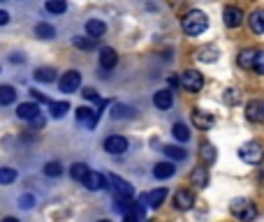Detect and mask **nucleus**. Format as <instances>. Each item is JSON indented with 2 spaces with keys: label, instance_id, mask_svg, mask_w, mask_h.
<instances>
[{
  "label": "nucleus",
  "instance_id": "28",
  "mask_svg": "<svg viewBox=\"0 0 264 222\" xmlns=\"http://www.w3.org/2000/svg\"><path fill=\"white\" fill-rule=\"evenodd\" d=\"M88 171H91V169H88V166L83 164V162H74V164L69 166V176H72L74 180H79V183H81V180L86 178Z\"/></svg>",
  "mask_w": 264,
  "mask_h": 222
},
{
  "label": "nucleus",
  "instance_id": "19",
  "mask_svg": "<svg viewBox=\"0 0 264 222\" xmlns=\"http://www.w3.org/2000/svg\"><path fill=\"white\" fill-rule=\"evenodd\" d=\"M250 28H253V32H257V35H264V9H255L253 14H250Z\"/></svg>",
  "mask_w": 264,
  "mask_h": 222
},
{
  "label": "nucleus",
  "instance_id": "13",
  "mask_svg": "<svg viewBox=\"0 0 264 222\" xmlns=\"http://www.w3.org/2000/svg\"><path fill=\"white\" fill-rule=\"evenodd\" d=\"M116 63H118V53H116L111 46H102L100 49V65L104 69H114Z\"/></svg>",
  "mask_w": 264,
  "mask_h": 222
},
{
  "label": "nucleus",
  "instance_id": "31",
  "mask_svg": "<svg viewBox=\"0 0 264 222\" xmlns=\"http://www.w3.org/2000/svg\"><path fill=\"white\" fill-rule=\"evenodd\" d=\"M49 111H51V116H54V118H63V116L69 111V104H67V102H51Z\"/></svg>",
  "mask_w": 264,
  "mask_h": 222
},
{
  "label": "nucleus",
  "instance_id": "9",
  "mask_svg": "<svg viewBox=\"0 0 264 222\" xmlns=\"http://www.w3.org/2000/svg\"><path fill=\"white\" fill-rule=\"evenodd\" d=\"M192 206H195V192H190V190H179V192L174 194V208H179V211H190Z\"/></svg>",
  "mask_w": 264,
  "mask_h": 222
},
{
  "label": "nucleus",
  "instance_id": "10",
  "mask_svg": "<svg viewBox=\"0 0 264 222\" xmlns=\"http://www.w3.org/2000/svg\"><path fill=\"white\" fill-rule=\"evenodd\" d=\"M107 180H111V183H114V188H116V197H120V199H132L134 190H132V185H130L128 180L118 178V176H109Z\"/></svg>",
  "mask_w": 264,
  "mask_h": 222
},
{
  "label": "nucleus",
  "instance_id": "29",
  "mask_svg": "<svg viewBox=\"0 0 264 222\" xmlns=\"http://www.w3.org/2000/svg\"><path fill=\"white\" fill-rule=\"evenodd\" d=\"M14 100H16V90H14V86H0V104L7 106V104H12Z\"/></svg>",
  "mask_w": 264,
  "mask_h": 222
},
{
  "label": "nucleus",
  "instance_id": "32",
  "mask_svg": "<svg viewBox=\"0 0 264 222\" xmlns=\"http://www.w3.org/2000/svg\"><path fill=\"white\" fill-rule=\"evenodd\" d=\"M162 151H165V155L171 157V160H185V155H188L185 148H181V146H165Z\"/></svg>",
  "mask_w": 264,
  "mask_h": 222
},
{
  "label": "nucleus",
  "instance_id": "11",
  "mask_svg": "<svg viewBox=\"0 0 264 222\" xmlns=\"http://www.w3.org/2000/svg\"><path fill=\"white\" fill-rule=\"evenodd\" d=\"M16 116L21 120H35L40 118V106H37V102H23V104H19Z\"/></svg>",
  "mask_w": 264,
  "mask_h": 222
},
{
  "label": "nucleus",
  "instance_id": "45",
  "mask_svg": "<svg viewBox=\"0 0 264 222\" xmlns=\"http://www.w3.org/2000/svg\"><path fill=\"white\" fill-rule=\"evenodd\" d=\"M100 222H109V220H100Z\"/></svg>",
  "mask_w": 264,
  "mask_h": 222
},
{
  "label": "nucleus",
  "instance_id": "34",
  "mask_svg": "<svg viewBox=\"0 0 264 222\" xmlns=\"http://www.w3.org/2000/svg\"><path fill=\"white\" fill-rule=\"evenodd\" d=\"M16 180V171L9 166H0V185H9Z\"/></svg>",
  "mask_w": 264,
  "mask_h": 222
},
{
  "label": "nucleus",
  "instance_id": "38",
  "mask_svg": "<svg viewBox=\"0 0 264 222\" xmlns=\"http://www.w3.org/2000/svg\"><path fill=\"white\" fill-rule=\"evenodd\" d=\"M19 203H21V208H32L35 206V197H32V194H23V197L19 199Z\"/></svg>",
  "mask_w": 264,
  "mask_h": 222
},
{
  "label": "nucleus",
  "instance_id": "8",
  "mask_svg": "<svg viewBox=\"0 0 264 222\" xmlns=\"http://www.w3.org/2000/svg\"><path fill=\"white\" fill-rule=\"evenodd\" d=\"M222 18H225L227 28H239L241 21H243V12H241L239 7H234V5H227V7L222 9Z\"/></svg>",
  "mask_w": 264,
  "mask_h": 222
},
{
  "label": "nucleus",
  "instance_id": "7",
  "mask_svg": "<svg viewBox=\"0 0 264 222\" xmlns=\"http://www.w3.org/2000/svg\"><path fill=\"white\" fill-rule=\"evenodd\" d=\"M81 183H83V188H86V190H91V192H97V190H104L109 180H107V176L100 174V171H88L86 178H83Z\"/></svg>",
  "mask_w": 264,
  "mask_h": 222
},
{
  "label": "nucleus",
  "instance_id": "46",
  "mask_svg": "<svg viewBox=\"0 0 264 222\" xmlns=\"http://www.w3.org/2000/svg\"><path fill=\"white\" fill-rule=\"evenodd\" d=\"M262 109H264V104H262Z\"/></svg>",
  "mask_w": 264,
  "mask_h": 222
},
{
  "label": "nucleus",
  "instance_id": "40",
  "mask_svg": "<svg viewBox=\"0 0 264 222\" xmlns=\"http://www.w3.org/2000/svg\"><path fill=\"white\" fill-rule=\"evenodd\" d=\"M225 92H227V95H225V102H227V104H230V102H232V104H234V102L239 100V95H236V90H225Z\"/></svg>",
  "mask_w": 264,
  "mask_h": 222
},
{
  "label": "nucleus",
  "instance_id": "20",
  "mask_svg": "<svg viewBox=\"0 0 264 222\" xmlns=\"http://www.w3.org/2000/svg\"><path fill=\"white\" fill-rule=\"evenodd\" d=\"M32 77L40 83H51V81H56V69L54 67H37Z\"/></svg>",
  "mask_w": 264,
  "mask_h": 222
},
{
  "label": "nucleus",
  "instance_id": "44",
  "mask_svg": "<svg viewBox=\"0 0 264 222\" xmlns=\"http://www.w3.org/2000/svg\"><path fill=\"white\" fill-rule=\"evenodd\" d=\"M3 222H19V220H16V217H5Z\"/></svg>",
  "mask_w": 264,
  "mask_h": 222
},
{
  "label": "nucleus",
  "instance_id": "23",
  "mask_svg": "<svg viewBox=\"0 0 264 222\" xmlns=\"http://www.w3.org/2000/svg\"><path fill=\"white\" fill-rule=\"evenodd\" d=\"M35 35L40 37V40H54V37H56V28L51 26V23H37V26H35Z\"/></svg>",
  "mask_w": 264,
  "mask_h": 222
},
{
  "label": "nucleus",
  "instance_id": "43",
  "mask_svg": "<svg viewBox=\"0 0 264 222\" xmlns=\"http://www.w3.org/2000/svg\"><path fill=\"white\" fill-rule=\"evenodd\" d=\"M169 83H171V86H181V81H179L176 77H171V79H169Z\"/></svg>",
  "mask_w": 264,
  "mask_h": 222
},
{
  "label": "nucleus",
  "instance_id": "18",
  "mask_svg": "<svg viewBox=\"0 0 264 222\" xmlns=\"http://www.w3.org/2000/svg\"><path fill=\"white\" fill-rule=\"evenodd\" d=\"M190 180H192L197 188H206L208 185V169L206 166H195V171L190 174Z\"/></svg>",
  "mask_w": 264,
  "mask_h": 222
},
{
  "label": "nucleus",
  "instance_id": "4",
  "mask_svg": "<svg viewBox=\"0 0 264 222\" xmlns=\"http://www.w3.org/2000/svg\"><path fill=\"white\" fill-rule=\"evenodd\" d=\"M179 81L188 92H199L204 88V77L197 72V69H185V72L181 74Z\"/></svg>",
  "mask_w": 264,
  "mask_h": 222
},
{
  "label": "nucleus",
  "instance_id": "26",
  "mask_svg": "<svg viewBox=\"0 0 264 222\" xmlns=\"http://www.w3.org/2000/svg\"><path fill=\"white\" fill-rule=\"evenodd\" d=\"M171 134H174V139L181 143L190 141V130H188V125H183V123H176L174 127H171Z\"/></svg>",
  "mask_w": 264,
  "mask_h": 222
},
{
  "label": "nucleus",
  "instance_id": "35",
  "mask_svg": "<svg viewBox=\"0 0 264 222\" xmlns=\"http://www.w3.org/2000/svg\"><path fill=\"white\" fill-rule=\"evenodd\" d=\"M60 174H63L60 162H46V164H44V176H49V178H58Z\"/></svg>",
  "mask_w": 264,
  "mask_h": 222
},
{
  "label": "nucleus",
  "instance_id": "30",
  "mask_svg": "<svg viewBox=\"0 0 264 222\" xmlns=\"http://www.w3.org/2000/svg\"><path fill=\"white\" fill-rule=\"evenodd\" d=\"M72 44L77 46V49H81V51H93V49H97V40H91V37H74Z\"/></svg>",
  "mask_w": 264,
  "mask_h": 222
},
{
  "label": "nucleus",
  "instance_id": "12",
  "mask_svg": "<svg viewBox=\"0 0 264 222\" xmlns=\"http://www.w3.org/2000/svg\"><path fill=\"white\" fill-rule=\"evenodd\" d=\"M192 123H195V127H197V130H204V132H206V130L213 127V123H216V120H213V116L206 114V111L195 109L192 111Z\"/></svg>",
  "mask_w": 264,
  "mask_h": 222
},
{
  "label": "nucleus",
  "instance_id": "2",
  "mask_svg": "<svg viewBox=\"0 0 264 222\" xmlns=\"http://www.w3.org/2000/svg\"><path fill=\"white\" fill-rule=\"evenodd\" d=\"M230 211H232V215H236L239 220H243V222L255 220V217H257V208H255L248 199H241V197L234 199V201L230 203Z\"/></svg>",
  "mask_w": 264,
  "mask_h": 222
},
{
  "label": "nucleus",
  "instance_id": "24",
  "mask_svg": "<svg viewBox=\"0 0 264 222\" xmlns=\"http://www.w3.org/2000/svg\"><path fill=\"white\" fill-rule=\"evenodd\" d=\"M134 116V109L130 104H114V109H111V118H132Z\"/></svg>",
  "mask_w": 264,
  "mask_h": 222
},
{
  "label": "nucleus",
  "instance_id": "36",
  "mask_svg": "<svg viewBox=\"0 0 264 222\" xmlns=\"http://www.w3.org/2000/svg\"><path fill=\"white\" fill-rule=\"evenodd\" d=\"M253 69H255V72H259V74H264V49H262V51H255Z\"/></svg>",
  "mask_w": 264,
  "mask_h": 222
},
{
  "label": "nucleus",
  "instance_id": "5",
  "mask_svg": "<svg viewBox=\"0 0 264 222\" xmlns=\"http://www.w3.org/2000/svg\"><path fill=\"white\" fill-rule=\"evenodd\" d=\"M79 86H81V74H79L77 69H67V72L58 79L60 92H67V95H69V92H77Z\"/></svg>",
  "mask_w": 264,
  "mask_h": 222
},
{
  "label": "nucleus",
  "instance_id": "21",
  "mask_svg": "<svg viewBox=\"0 0 264 222\" xmlns=\"http://www.w3.org/2000/svg\"><path fill=\"white\" fill-rule=\"evenodd\" d=\"M199 157H202L204 164H213V162H216V157H218V153H216V148H213L211 143L204 141L202 148H199Z\"/></svg>",
  "mask_w": 264,
  "mask_h": 222
},
{
  "label": "nucleus",
  "instance_id": "41",
  "mask_svg": "<svg viewBox=\"0 0 264 222\" xmlns=\"http://www.w3.org/2000/svg\"><path fill=\"white\" fill-rule=\"evenodd\" d=\"M83 97H86V100H97V92L93 90V88H83Z\"/></svg>",
  "mask_w": 264,
  "mask_h": 222
},
{
  "label": "nucleus",
  "instance_id": "37",
  "mask_svg": "<svg viewBox=\"0 0 264 222\" xmlns=\"http://www.w3.org/2000/svg\"><path fill=\"white\" fill-rule=\"evenodd\" d=\"M116 211H123V213L132 211V203H130V199H120V197H116Z\"/></svg>",
  "mask_w": 264,
  "mask_h": 222
},
{
  "label": "nucleus",
  "instance_id": "42",
  "mask_svg": "<svg viewBox=\"0 0 264 222\" xmlns=\"http://www.w3.org/2000/svg\"><path fill=\"white\" fill-rule=\"evenodd\" d=\"M7 21H9V14L5 12V9H0V26H5Z\"/></svg>",
  "mask_w": 264,
  "mask_h": 222
},
{
  "label": "nucleus",
  "instance_id": "22",
  "mask_svg": "<svg viewBox=\"0 0 264 222\" xmlns=\"http://www.w3.org/2000/svg\"><path fill=\"white\" fill-rule=\"evenodd\" d=\"M165 197H167V190L165 188H157V190H153V192L146 194V203L151 208H157L162 201H165Z\"/></svg>",
  "mask_w": 264,
  "mask_h": 222
},
{
  "label": "nucleus",
  "instance_id": "39",
  "mask_svg": "<svg viewBox=\"0 0 264 222\" xmlns=\"http://www.w3.org/2000/svg\"><path fill=\"white\" fill-rule=\"evenodd\" d=\"M30 95L35 97L37 102H44V104H51V100H49V97H46V95H42L40 90H30Z\"/></svg>",
  "mask_w": 264,
  "mask_h": 222
},
{
  "label": "nucleus",
  "instance_id": "15",
  "mask_svg": "<svg viewBox=\"0 0 264 222\" xmlns=\"http://www.w3.org/2000/svg\"><path fill=\"white\" fill-rule=\"evenodd\" d=\"M153 104H155L157 109L167 111L171 104H174V92L171 90H157L155 95H153Z\"/></svg>",
  "mask_w": 264,
  "mask_h": 222
},
{
  "label": "nucleus",
  "instance_id": "27",
  "mask_svg": "<svg viewBox=\"0 0 264 222\" xmlns=\"http://www.w3.org/2000/svg\"><path fill=\"white\" fill-rule=\"evenodd\" d=\"M197 60H202V63H213V60L218 58V51L213 49V46H202V49H197Z\"/></svg>",
  "mask_w": 264,
  "mask_h": 222
},
{
  "label": "nucleus",
  "instance_id": "16",
  "mask_svg": "<svg viewBox=\"0 0 264 222\" xmlns=\"http://www.w3.org/2000/svg\"><path fill=\"white\" fill-rule=\"evenodd\" d=\"M245 116H248V120H253V123H259V120H264L262 102L250 100V102H248V106H245Z\"/></svg>",
  "mask_w": 264,
  "mask_h": 222
},
{
  "label": "nucleus",
  "instance_id": "25",
  "mask_svg": "<svg viewBox=\"0 0 264 222\" xmlns=\"http://www.w3.org/2000/svg\"><path fill=\"white\" fill-rule=\"evenodd\" d=\"M253 63H255V49H243L239 53V67L243 69H253Z\"/></svg>",
  "mask_w": 264,
  "mask_h": 222
},
{
  "label": "nucleus",
  "instance_id": "1",
  "mask_svg": "<svg viewBox=\"0 0 264 222\" xmlns=\"http://www.w3.org/2000/svg\"><path fill=\"white\" fill-rule=\"evenodd\" d=\"M181 28H183L185 35L197 37V35H202V32L208 28V18H206V14H204V12L192 9V12H188L183 18H181Z\"/></svg>",
  "mask_w": 264,
  "mask_h": 222
},
{
  "label": "nucleus",
  "instance_id": "17",
  "mask_svg": "<svg viewBox=\"0 0 264 222\" xmlns=\"http://www.w3.org/2000/svg\"><path fill=\"white\" fill-rule=\"evenodd\" d=\"M174 174H176V166L171 164V162H157V164L153 166V176H155V178H160V180L171 178Z\"/></svg>",
  "mask_w": 264,
  "mask_h": 222
},
{
  "label": "nucleus",
  "instance_id": "33",
  "mask_svg": "<svg viewBox=\"0 0 264 222\" xmlns=\"http://www.w3.org/2000/svg\"><path fill=\"white\" fill-rule=\"evenodd\" d=\"M44 9L51 14H63L65 9H67V3H65V0H49V3L44 5Z\"/></svg>",
  "mask_w": 264,
  "mask_h": 222
},
{
  "label": "nucleus",
  "instance_id": "6",
  "mask_svg": "<svg viewBox=\"0 0 264 222\" xmlns=\"http://www.w3.org/2000/svg\"><path fill=\"white\" fill-rule=\"evenodd\" d=\"M104 151L111 153V155H123L128 151V139L120 137V134H111V137L104 139Z\"/></svg>",
  "mask_w": 264,
  "mask_h": 222
},
{
  "label": "nucleus",
  "instance_id": "3",
  "mask_svg": "<svg viewBox=\"0 0 264 222\" xmlns=\"http://www.w3.org/2000/svg\"><path fill=\"white\" fill-rule=\"evenodd\" d=\"M239 157L245 162V164H259L264 157V151L257 141H250V143H243L239 148Z\"/></svg>",
  "mask_w": 264,
  "mask_h": 222
},
{
  "label": "nucleus",
  "instance_id": "14",
  "mask_svg": "<svg viewBox=\"0 0 264 222\" xmlns=\"http://www.w3.org/2000/svg\"><path fill=\"white\" fill-rule=\"evenodd\" d=\"M86 32L91 40H97V37H102L107 32V23L102 18H91V21H86Z\"/></svg>",
  "mask_w": 264,
  "mask_h": 222
}]
</instances>
